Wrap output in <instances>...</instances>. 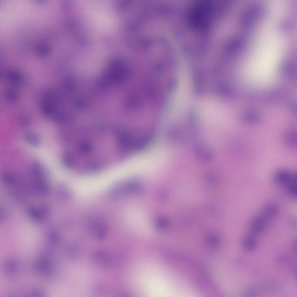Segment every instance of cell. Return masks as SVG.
Instances as JSON below:
<instances>
[{
    "instance_id": "7",
    "label": "cell",
    "mask_w": 297,
    "mask_h": 297,
    "mask_svg": "<svg viewBox=\"0 0 297 297\" xmlns=\"http://www.w3.org/2000/svg\"><path fill=\"white\" fill-rule=\"evenodd\" d=\"M278 213V208L273 203H268L263 207L261 214L268 221L276 216Z\"/></svg>"
},
{
    "instance_id": "6",
    "label": "cell",
    "mask_w": 297,
    "mask_h": 297,
    "mask_svg": "<svg viewBox=\"0 0 297 297\" xmlns=\"http://www.w3.org/2000/svg\"><path fill=\"white\" fill-rule=\"evenodd\" d=\"M194 150L196 157L200 160L208 161L212 158L213 154L211 151L205 146L197 145L195 146Z\"/></svg>"
},
{
    "instance_id": "1",
    "label": "cell",
    "mask_w": 297,
    "mask_h": 297,
    "mask_svg": "<svg viewBox=\"0 0 297 297\" xmlns=\"http://www.w3.org/2000/svg\"><path fill=\"white\" fill-rule=\"evenodd\" d=\"M211 2L207 1H199L190 9L188 15L189 23L193 28L201 30L208 25L212 13Z\"/></svg>"
},
{
    "instance_id": "9",
    "label": "cell",
    "mask_w": 297,
    "mask_h": 297,
    "mask_svg": "<svg viewBox=\"0 0 297 297\" xmlns=\"http://www.w3.org/2000/svg\"><path fill=\"white\" fill-rule=\"evenodd\" d=\"M216 90L220 94L224 96L231 95V91L229 86L223 83H219L216 85Z\"/></svg>"
},
{
    "instance_id": "8",
    "label": "cell",
    "mask_w": 297,
    "mask_h": 297,
    "mask_svg": "<svg viewBox=\"0 0 297 297\" xmlns=\"http://www.w3.org/2000/svg\"><path fill=\"white\" fill-rule=\"evenodd\" d=\"M26 140L29 144L34 146H39L40 143V139L39 135L33 133H30L26 135Z\"/></svg>"
},
{
    "instance_id": "3",
    "label": "cell",
    "mask_w": 297,
    "mask_h": 297,
    "mask_svg": "<svg viewBox=\"0 0 297 297\" xmlns=\"http://www.w3.org/2000/svg\"><path fill=\"white\" fill-rule=\"evenodd\" d=\"M88 229L91 236L99 240L104 239L107 235L108 228L105 222L99 218L93 219L89 223Z\"/></svg>"
},
{
    "instance_id": "10",
    "label": "cell",
    "mask_w": 297,
    "mask_h": 297,
    "mask_svg": "<svg viewBox=\"0 0 297 297\" xmlns=\"http://www.w3.org/2000/svg\"><path fill=\"white\" fill-rule=\"evenodd\" d=\"M285 139L287 143L290 146H294L296 144V135L294 132H289L287 134Z\"/></svg>"
},
{
    "instance_id": "5",
    "label": "cell",
    "mask_w": 297,
    "mask_h": 297,
    "mask_svg": "<svg viewBox=\"0 0 297 297\" xmlns=\"http://www.w3.org/2000/svg\"><path fill=\"white\" fill-rule=\"evenodd\" d=\"M254 235L250 233L244 235L240 240V245L242 249L246 252L253 251L257 246V241Z\"/></svg>"
},
{
    "instance_id": "2",
    "label": "cell",
    "mask_w": 297,
    "mask_h": 297,
    "mask_svg": "<svg viewBox=\"0 0 297 297\" xmlns=\"http://www.w3.org/2000/svg\"><path fill=\"white\" fill-rule=\"evenodd\" d=\"M273 180L277 184L284 186L286 190L297 184L296 173L285 169H280L274 173Z\"/></svg>"
},
{
    "instance_id": "11",
    "label": "cell",
    "mask_w": 297,
    "mask_h": 297,
    "mask_svg": "<svg viewBox=\"0 0 297 297\" xmlns=\"http://www.w3.org/2000/svg\"><path fill=\"white\" fill-rule=\"evenodd\" d=\"M157 224L158 227L161 228H164L166 225V222L164 218H161L157 220Z\"/></svg>"
},
{
    "instance_id": "13",
    "label": "cell",
    "mask_w": 297,
    "mask_h": 297,
    "mask_svg": "<svg viewBox=\"0 0 297 297\" xmlns=\"http://www.w3.org/2000/svg\"><path fill=\"white\" fill-rule=\"evenodd\" d=\"M55 19H56V17H55ZM56 30H57V28H56Z\"/></svg>"
},
{
    "instance_id": "12",
    "label": "cell",
    "mask_w": 297,
    "mask_h": 297,
    "mask_svg": "<svg viewBox=\"0 0 297 297\" xmlns=\"http://www.w3.org/2000/svg\"><path fill=\"white\" fill-rule=\"evenodd\" d=\"M257 291L255 289L250 288L247 290L245 292V294L248 296L249 295H256Z\"/></svg>"
},
{
    "instance_id": "4",
    "label": "cell",
    "mask_w": 297,
    "mask_h": 297,
    "mask_svg": "<svg viewBox=\"0 0 297 297\" xmlns=\"http://www.w3.org/2000/svg\"><path fill=\"white\" fill-rule=\"evenodd\" d=\"M267 221L261 214L254 217L249 224L250 233L254 236L262 233L265 228Z\"/></svg>"
}]
</instances>
